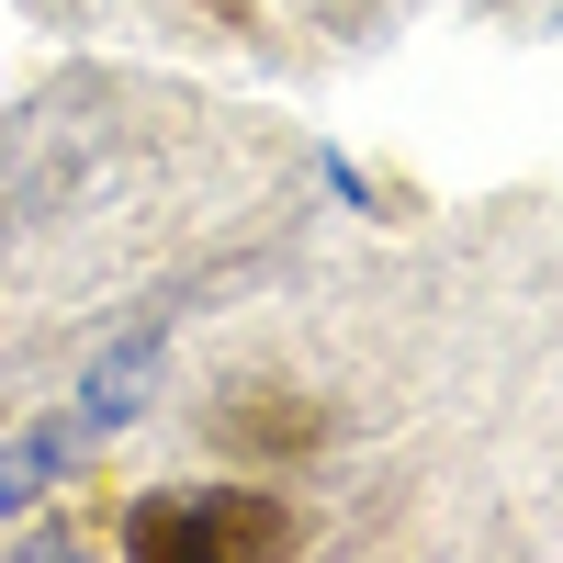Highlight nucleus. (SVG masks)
Masks as SVG:
<instances>
[{
    "instance_id": "1",
    "label": "nucleus",
    "mask_w": 563,
    "mask_h": 563,
    "mask_svg": "<svg viewBox=\"0 0 563 563\" xmlns=\"http://www.w3.org/2000/svg\"><path fill=\"white\" fill-rule=\"evenodd\" d=\"M124 552H147V563H238V552H294V519H282L271 496H238V485L147 496L124 519Z\"/></svg>"
}]
</instances>
